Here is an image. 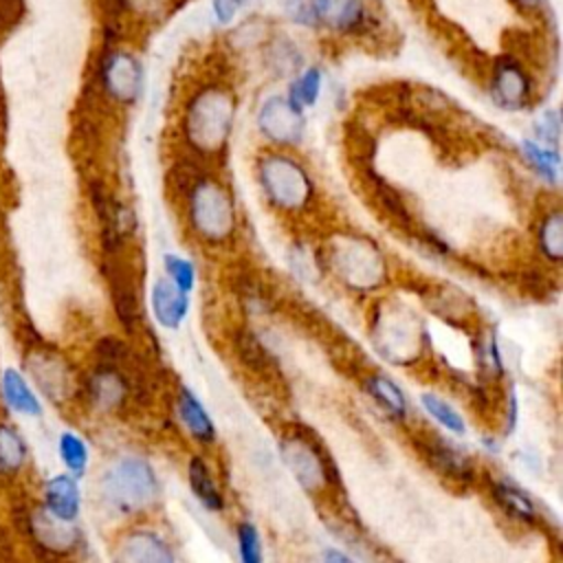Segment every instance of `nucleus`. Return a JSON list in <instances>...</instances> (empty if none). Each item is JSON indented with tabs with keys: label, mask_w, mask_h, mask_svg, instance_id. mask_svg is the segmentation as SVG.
Instances as JSON below:
<instances>
[{
	"label": "nucleus",
	"mask_w": 563,
	"mask_h": 563,
	"mask_svg": "<svg viewBox=\"0 0 563 563\" xmlns=\"http://www.w3.org/2000/svg\"><path fill=\"white\" fill-rule=\"evenodd\" d=\"M235 119V97L224 86L198 90L183 119V132L194 152L211 156L224 150Z\"/></svg>",
	"instance_id": "1"
},
{
	"label": "nucleus",
	"mask_w": 563,
	"mask_h": 563,
	"mask_svg": "<svg viewBox=\"0 0 563 563\" xmlns=\"http://www.w3.org/2000/svg\"><path fill=\"white\" fill-rule=\"evenodd\" d=\"M187 216L198 240L222 244L235 231V207L227 187L209 176H200L187 191Z\"/></svg>",
	"instance_id": "2"
},
{
	"label": "nucleus",
	"mask_w": 563,
	"mask_h": 563,
	"mask_svg": "<svg viewBox=\"0 0 563 563\" xmlns=\"http://www.w3.org/2000/svg\"><path fill=\"white\" fill-rule=\"evenodd\" d=\"M332 273L352 290H374L387 279V262L380 249L363 235H336L325 255Z\"/></svg>",
	"instance_id": "3"
},
{
	"label": "nucleus",
	"mask_w": 563,
	"mask_h": 563,
	"mask_svg": "<svg viewBox=\"0 0 563 563\" xmlns=\"http://www.w3.org/2000/svg\"><path fill=\"white\" fill-rule=\"evenodd\" d=\"M257 180L268 205L279 211H303L314 198V183L306 167L282 152L260 156Z\"/></svg>",
	"instance_id": "4"
},
{
	"label": "nucleus",
	"mask_w": 563,
	"mask_h": 563,
	"mask_svg": "<svg viewBox=\"0 0 563 563\" xmlns=\"http://www.w3.org/2000/svg\"><path fill=\"white\" fill-rule=\"evenodd\" d=\"M101 488L108 504L121 512L141 510L158 495L156 475L141 457H123L112 464L101 479Z\"/></svg>",
	"instance_id": "5"
},
{
	"label": "nucleus",
	"mask_w": 563,
	"mask_h": 563,
	"mask_svg": "<svg viewBox=\"0 0 563 563\" xmlns=\"http://www.w3.org/2000/svg\"><path fill=\"white\" fill-rule=\"evenodd\" d=\"M99 84L110 101L130 106L141 95L143 68L132 53L112 48L99 62Z\"/></svg>",
	"instance_id": "6"
},
{
	"label": "nucleus",
	"mask_w": 563,
	"mask_h": 563,
	"mask_svg": "<svg viewBox=\"0 0 563 563\" xmlns=\"http://www.w3.org/2000/svg\"><path fill=\"white\" fill-rule=\"evenodd\" d=\"M490 97L504 110H523L532 97V81L523 64L510 55H501L493 64Z\"/></svg>",
	"instance_id": "7"
},
{
	"label": "nucleus",
	"mask_w": 563,
	"mask_h": 563,
	"mask_svg": "<svg viewBox=\"0 0 563 563\" xmlns=\"http://www.w3.org/2000/svg\"><path fill=\"white\" fill-rule=\"evenodd\" d=\"M260 132L279 145H295L303 134V112L297 110L286 97H268L257 112Z\"/></svg>",
	"instance_id": "8"
},
{
	"label": "nucleus",
	"mask_w": 563,
	"mask_h": 563,
	"mask_svg": "<svg viewBox=\"0 0 563 563\" xmlns=\"http://www.w3.org/2000/svg\"><path fill=\"white\" fill-rule=\"evenodd\" d=\"M106 279L110 286V297L114 303V310L123 325L132 330L141 321V303H139V292L134 277L130 268L119 260V253L106 255Z\"/></svg>",
	"instance_id": "9"
},
{
	"label": "nucleus",
	"mask_w": 563,
	"mask_h": 563,
	"mask_svg": "<svg viewBox=\"0 0 563 563\" xmlns=\"http://www.w3.org/2000/svg\"><path fill=\"white\" fill-rule=\"evenodd\" d=\"M29 530L33 541L44 548L46 552H68L77 543V530L73 528V521L57 519L46 508H37L29 517Z\"/></svg>",
	"instance_id": "10"
},
{
	"label": "nucleus",
	"mask_w": 563,
	"mask_h": 563,
	"mask_svg": "<svg viewBox=\"0 0 563 563\" xmlns=\"http://www.w3.org/2000/svg\"><path fill=\"white\" fill-rule=\"evenodd\" d=\"M26 367L33 376V380L40 385V389L53 398L62 400L70 389V374L64 361L51 352H33L26 358Z\"/></svg>",
	"instance_id": "11"
},
{
	"label": "nucleus",
	"mask_w": 563,
	"mask_h": 563,
	"mask_svg": "<svg viewBox=\"0 0 563 563\" xmlns=\"http://www.w3.org/2000/svg\"><path fill=\"white\" fill-rule=\"evenodd\" d=\"M150 299L156 321L167 330H176L189 312V295L178 290L169 279H156Z\"/></svg>",
	"instance_id": "12"
},
{
	"label": "nucleus",
	"mask_w": 563,
	"mask_h": 563,
	"mask_svg": "<svg viewBox=\"0 0 563 563\" xmlns=\"http://www.w3.org/2000/svg\"><path fill=\"white\" fill-rule=\"evenodd\" d=\"M282 455L292 471V475L306 486V488H319L325 479L323 464L317 455V451L303 442V440H286L282 446Z\"/></svg>",
	"instance_id": "13"
},
{
	"label": "nucleus",
	"mask_w": 563,
	"mask_h": 563,
	"mask_svg": "<svg viewBox=\"0 0 563 563\" xmlns=\"http://www.w3.org/2000/svg\"><path fill=\"white\" fill-rule=\"evenodd\" d=\"M81 495L73 475H55L44 484V508L64 521H75L79 515Z\"/></svg>",
	"instance_id": "14"
},
{
	"label": "nucleus",
	"mask_w": 563,
	"mask_h": 563,
	"mask_svg": "<svg viewBox=\"0 0 563 563\" xmlns=\"http://www.w3.org/2000/svg\"><path fill=\"white\" fill-rule=\"evenodd\" d=\"M121 563H176V561L163 539L141 530L123 539Z\"/></svg>",
	"instance_id": "15"
},
{
	"label": "nucleus",
	"mask_w": 563,
	"mask_h": 563,
	"mask_svg": "<svg viewBox=\"0 0 563 563\" xmlns=\"http://www.w3.org/2000/svg\"><path fill=\"white\" fill-rule=\"evenodd\" d=\"M88 391L95 405L101 409H112L123 402L128 385L123 374L114 365H101L88 380Z\"/></svg>",
	"instance_id": "16"
},
{
	"label": "nucleus",
	"mask_w": 563,
	"mask_h": 563,
	"mask_svg": "<svg viewBox=\"0 0 563 563\" xmlns=\"http://www.w3.org/2000/svg\"><path fill=\"white\" fill-rule=\"evenodd\" d=\"M0 387H2V396L7 400V405L22 413V416H40L42 413V405L35 396V391L31 389V385L24 380V376L13 369L7 367L0 376Z\"/></svg>",
	"instance_id": "17"
},
{
	"label": "nucleus",
	"mask_w": 563,
	"mask_h": 563,
	"mask_svg": "<svg viewBox=\"0 0 563 563\" xmlns=\"http://www.w3.org/2000/svg\"><path fill=\"white\" fill-rule=\"evenodd\" d=\"M424 455L427 462L446 477L462 479L471 475V466L464 460V455L455 451L451 444H446L442 438H431L429 442H424Z\"/></svg>",
	"instance_id": "18"
},
{
	"label": "nucleus",
	"mask_w": 563,
	"mask_h": 563,
	"mask_svg": "<svg viewBox=\"0 0 563 563\" xmlns=\"http://www.w3.org/2000/svg\"><path fill=\"white\" fill-rule=\"evenodd\" d=\"M178 411H180V418H183L185 427L189 429V433L194 438H198L200 442H211L213 440V435H216L213 422H211L209 413L205 411V407L200 405V400L189 389H180Z\"/></svg>",
	"instance_id": "19"
},
{
	"label": "nucleus",
	"mask_w": 563,
	"mask_h": 563,
	"mask_svg": "<svg viewBox=\"0 0 563 563\" xmlns=\"http://www.w3.org/2000/svg\"><path fill=\"white\" fill-rule=\"evenodd\" d=\"M325 24L339 33H358L367 29V9L361 0H330Z\"/></svg>",
	"instance_id": "20"
},
{
	"label": "nucleus",
	"mask_w": 563,
	"mask_h": 563,
	"mask_svg": "<svg viewBox=\"0 0 563 563\" xmlns=\"http://www.w3.org/2000/svg\"><path fill=\"white\" fill-rule=\"evenodd\" d=\"M189 486L191 493L198 497V501L209 510L222 508V497L218 493V486L211 479L209 466L200 457H191L189 462Z\"/></svg>",
	"instance_id": "21"
},
{
	"label": "nucleus",
	"mask_w": 563,
	"mask_h": 563,
	"mask_svg": "<svg viewBox=\"0 0 563 563\" xmlns=\"http://www.w3.org/2000/svg\"><path fill=\"white\" fill-rule=\"evenodd\" d=\"M26 453L29 451L22 435L9 424H0V473H18L26 464Z\"/></svg>",
	"instance_id": "22"
},
{
	"label": "nucleus",
	"mask_w": 563,
	"mask_h": 563,
	"mask_svg": "<svg viewBox=\"0 0 563 563\" xmlns=\"http://www.w3.org/2000/svg\"><path fill=\"white\" fill-rule=\"evenodd\" d=\"M523 156L526 161L532 165V169L548 183H556L559 180V172H561V158L559 152L554 147H545L537 141H523L521 143Z\"/></svg>",
	"instance_id": "23"
},
{
	"label": "nucleus",
	"mask_w": 563,
	"mask_h": 563,
	"mask_svg": "<svg viewBox=\"0 0 563 563\" xmlns=\"http://www.w3.org/2000/svg\"><path fill=\"white\" fill-rule=\"evenodd\" d=\"M539 249L550 262H559L563 255V216L559 209L543 216L539 227Z\"/></svg>",
	"instance_id": "24"
},
{
	"label": "nucleus",
	"mask_w": 563,
	"mask_h": 563,
	"mask_svg": "<svg viewBox=\"0 0 563 563\" xmlns=\"http://www.w3.org/2000/svg\"><path fill=\"white\" fill-rule=\"evenodd\" d=\"M367 389H369V394H372L394 418H398V420L405 418V413H407V400H405L400 387H398L394 380L374 374V376H369V380H367Z\"/></svg>",
	"instance_id": "25"
},
{
	"label": "nucleus",
	"mask_w": 563,
	"mask_h": 563,
	"mask_svg": "<svg viewBox=\"0 0 563 563\" xmlns=\"http://www.w3.org/2000/svg\"><path fill=\"white\" fill-rule=\"evenodd\" d=\"M493 495L499 501V506L504 510H508L512 517H517L521 521H532L534 519V504L530 501V497L521 488H517L508 482H499V484H495Z\"/></svg>",
	"instance_id": "26"
},
{
	"label": "nucleus",
	"mask_w": 563,
	"mask_h": 563,
	"mask_svg": "<svg viewBox=\"0 0 563 563\" xmlns=\"http://www.w3.org/2000/svg\"><path fill=\"white\" fill-rule=\"evenodd\" d=\"M319 92H321V70L319 68H308L303 70L292 84H290V90H288V101L303 112V108H310L317 103L319 99Z\"/></svg>",
	"instance_id": "27"
},
{
	"label": "nucleus",
	"mask_w": 563,
	"mask_h": 563,
	"mask_svg": "<svg viewBox=\"0 0 563 563\" xmlns=\"http://www.w3.org/2000/svg\"><path fill=\"white\" fill-rule=\"evenodd\" d=\"M330 0H286V13L292 22L314 29L325 24Z\"/></svg>",
	"instance_id": "28"
},
{
	"label": "nucleus",
	"mask_w": 563,
	"mask_h": 563,
	"mask_svg": "<svg viewBox=\"0 0 563 563\" xmlns=\"http://www.w3.org/2000/svg\"><path fill=\"white\" fill-rule=\"evenodd\" d=\"M57 451H59V457H62L64 466L73 473V477H79V475L86 471V464H88V449H86L84 440H81L77 433L64 431V433L59 435Z\"/></svg>",
	"instance_id": "29"
},
{
	"label": "nucleus",
	"mask_w": 563,
	"mask_h": 563,
	"mask_svg": "<svg viewBox=\"0 0 563 563\" xmlns=\"http://www.w3.org/2000/svg\"><path fill=\"white\" fill-rule=\"evenodd\" d=\"M163 264H165V271H167V279H169L178 290H183V292L189 295L191 288H194V284H196V268H194V264H191L189 260L178 257V255H172V253L165 255Z\"/></svg>",
	"instance_id": "30"
},
{
	"label": "nucleus",
	"mask_w": 563,
	"mask_h": 563,
	"mask_svg": "<svg viewBox=\"0 0 563 563\" xmlns=\"http://www.w3.org/2000/svg\"><path fill=\"white\" fill-rule=\"evenodd\" d=\"M420 400H422L424 409H427L442 427H446L449 431H455V433H464V422H462L460 413H457L451 405H446L442 398H438V396H433V394H422Z\"/></svg>",
	"instance_id": "31"
},
{
	"label": "nucleus",
	"mask_w": 563,
	"mask_h": 563,
	"mask_svg": "<svg viewBox=\"0 0 563 563\" xmlns=\"http://www.w3.org/2000/svg\"><path fill=\"white\" fill-rule=\"evenodd\" d=\"M238 543H240V559H242V563H262L260 534H257L253 523H242L240 526Z\"/></svg>",
	"instance_id": "32"
},
{
	"label": "nucleus",
	"mask_w": 563,
	"mask_h": 563,
	"mask_svg": "<svg viewBox=\"0 0 563 563\" xmlns=\"http://www.w3.org/2000/svg\"><path fill=\"white\" fill-rule=\"evenodd\" d=\"M534 132L541 141V145L545 143V147H556L559 145V134H561V121L559 114L554 110L543 112L537 121H534Z\"/></svg>",
	"instance_id": "33"
},
{
	"label": "nucleus",
	"mask_w": 563,
	"mask_h": 563,
	"mask_svg": "<svg viewBox=\"0 0 563 563\" xmlns=\"http://www.w3.org/2000/svg\"><path fill=\"white\" fill-rule=\"evenodd\" d=\"M246 2H249V0H211L213 13H216L218 22H222V24H229V22L235 18V13H238Z\"/></svg>",
	"instance_id": "34"
},
{
	"label": "nucleus",
	"mask_w": 563,
	"mask_h": 563,
	"mask_svg": "<svg viewBox=\"0 0 563 563\" xmlns=\"http://www.w3.org/2000/svg\"><path fill=\"white\" fill-rule=\"evenodd\" d=\"M323 563H354V561L350 556H345L343 552H339V550H325Z\"/></svg>",
	"instance_id": "35"
},
{
	"label": "nucleus",
	"mask_w": 563,
	"mask_h": 563,
	"mask_svg": "<svg viewBox=\"0 0 563 563\" xmlns=\"http://www.w3.org/2000/svg\"><path fill=\"white\" fill-rule=\"evenodd\" d=\"M519 9H523V11H530V13H537V11H541L543 9V2L545 0H512Z\"/></svg>",
	"instance_id": "36"
}]
</instances>
